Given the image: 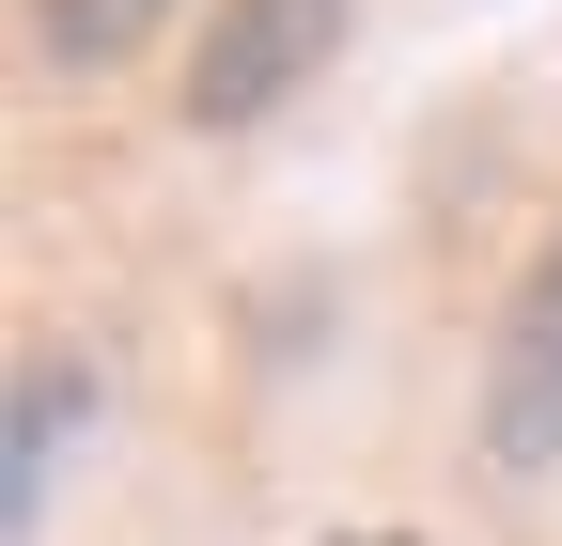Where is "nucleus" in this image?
I'll use <instances>...</instances> for the list:
<instances>
[{"instance_id": "obj_1", "label": "nucleus", "mask_w": 562, "mask_h": 546, "mask_svg": "<svg viewBox=\"0 0 562 546\" xmlns=\"http://www.w3.org/2000/svg\"><path fill=\"white\" fill-rule=\"evenodd\" d=\"M344 16H360V0H203V47H188L172 110H188V125H266V110H297V94L328 79Z\"/></svg>"}, {"instance_id": "obj_2", "label": "nucleus", "mask_w": 562, "mask_h": 546, "mask_svg": "<svg viewBox=\"0 0 562 546\" xmlns=\"http://www.w3.org/2000/svg\"><path fill=\"white\" fill-rule=\"evenodd\" d=\"M484 468H562V235L531 250V282L501 312V344H484Z\"/></svg>"}, {"instance_id": "obj_4", "label": "nucleus", "mask_w": 562, "mask_h": 546, "mask_svg": "<svg viewBox=\"0 0 562 546\" xmlns=\"http://www.w3.org/2000/svg\"><path fill=\"white\" fill-rule=\"evenodd\" d=\"M157 32H172V0H32V47L63 79H110V62H140Z\"/></svg>"}, {"instance_id": "obj_5", "label": "nucleus", "mask_w": 562, "mask_h": 546, "mask_svg": "<svg viewBox=\"0 0 562 546\" xmlns=\"http://www.w3.org/2000/svg\"><path fill=\"white\" fill-rule=\"evenodd\" d=\"M313 546H422V531H313Z\"/></svg>"}, {"instance_id": "obj_3", "label": "nucleus", "mask_w": 562, "mask_h": 546, "mask_svg": "<svg viewBox=\"0 0 562 546\" xmlns=\"http://www.w3.org/2000/svg\"><path fill=\"white\" fill-rule=\"evenodd\" d=\"M94 422V375L79 360H32L16 375V468H0V515H16V546L47 531V485H63V437Z\"/></svg>"}]
</instances>
